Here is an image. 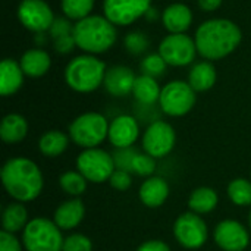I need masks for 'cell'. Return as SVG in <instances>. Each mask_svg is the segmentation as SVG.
<instances>
[{"instance_id": "9a60e30c", "label": "cell", "mask_w": 251, "mask_h": 251, "mask_svg": "<svg viewBox=\"0 0 251 251\" xmlns=\"http://www.w3.org/2000/svg\"><path fill=\"white\" fill-rule=\"evenodd\" d=\"M140 135L138 122L129 115H121L109 125V141L116 149L132 147Z\"/></svg>"}, {"instance_id": "d6a6232c", "label": "cell", "mask_w": 251, "mask_h": 251, "mask_svg": "<svg viewBox=\"0 0 251 251\" xmlns=\"http://www.w3.org/2000/svg\"><path fill=\"white\" fill-rule=\"evenodd\" d=\"M156 171V160L150 154H137L132 160L131 172L138 176H150Z\"/></svg>"}, {"instance_id": "7402d4cb", "label": "cell", "mask_w": 251, "mask_h": 251, "mask_svg": "<svg viewBox=\"0 0 251 251\" xmlns=\"http://www.w3.org/2000/svg\"><path fill=\"white\" fill-rule=\"evenodd\" d=\"M50 63L51 60H50L49 53L41 49H31L25 51L19 60V65L24 74L31 78L43 76L50 69Z\"/></svg>"}, {"instance_id": "8992f818", "label": "cell", "mask_w": 251, "mask_h": 251, "mask_svg": "<svg viewBox=\"0 0 251 251\" xmlns=\"http://www.w3.org/2000/svg\"><path fill=\"white\" fill-rule=\"evenodd\" d=\"M71 140L84 149H94L109 137V124L106 118L96 112L78 116L69 125Z\"/></svg>"}, {"instance_id": "4fadbf2b", "label": "cell", "mask_w": 251, "mask_h": 251, "mask_svg": "<svg viewBox=\"0 0 251 251\" xmlns=\"http://www.w3.org/2000/svg\"><path fill=\"white\" fill-rule=\"evenodd\" d=\"M18 19L26 29L43 32L50 29L54 15L44 0H22L18 7Z\"/></svg>"}, {"instance_id": "4316f807", "label": "cell", "mask_w": 251, "mask_h": 251, "mask_svg": "<svg viewBox=\"0 0 251 251\" xmlns=\"http://www.w3.org/2000/svg\"><path fill=\"white\" fill-rule=\"evenodd\" d=\"M69 144V137L62 131H47L38 141V149L46 157L60 156Z\"/></svg>"}, {"instance_id": "4dcf8cb0", "label": "cell", "mask_w": 251, "mask_h": 251, "mask_svg": "<svg viewBox=\"0 0 251 251\" xmlns=\"http://www.w3.org/2000/svg\"><path fill=\"white\" fill-rule=\"evenodd\" d=\"M59 184L62 190L69 196H81L87 188V179L81 172H75V171L65 172L60 176Z\"/></svg>"}, {"instance_id": "9c48e42d", "label": "cell", "mask_w": 251, "mask_h": 251, "mask_svg": "<svg viewBox=\"0 0 251 251\" xmlns=\"http://www.w3.org/2000/svg\"><path fill=\"white\" fill-rule=\"evenodd\" d=\"M174 235L184 249L196 250L204 246L209 237V231L206 222L197 213L188 212L175 221Z\"/></svg>"}, {"instance_id": "603a6c76", "label": "cell", "mask_w": 251, "mask_h": 251, "mask_svg": "<svg viewBox=\"0 0 251 251\" xmlns=\"http://www.w3.org/2000/svg\"><path fill=\"white\" fill-rule=\"evenodd\" d=\"M28 124L26 119L18 113H10L3 118L0 124V137L7 144H15L26 137Z\"/></svg>"}, {"instance_id": "8d00e7d4", "label": "cell", "mask_w": 251, "mask_h": 251, "mask_svg": "<svg viewBox=\"0 0 251 251\" xmlns=\"http://www.w3.org/2000/svg\"><path fill=\"white\" fill-rule=\"evenodd\" d=\"M109 182H110L112 188H115V190H118V191H126V190L131 187L132 179H131L129 172L121 171V169H115V172L112 174Z\"/></svg>"}, {"instance_id": "d590c367", "label": "cell", "mask_w": 251, "mask_h": 251, "mask_svg": "<svg viewBox=\"0 0 251 251\" xmlns=\"http://www.w3.org/2000/svg\"><path fill=\"white\" fill-rule=\"evenodd\" d=\"M62 251H93V243L82 234H72L65 238Z\"/></svg>"}, {"instance_id": "484cf974", "label": "cell", "mask_w": 251, "mask_h": 251, "mask_svg": "<svg viewBox=\"0 0 251 251\" xmlns=\"http://www.w3.org/2000/svg\"><path fill=\"white\" fill-rule=\"evenodd\" d=\"M218 201H219V197L215 190L209 187H200L191 193L188 206L194 213L204 215V213H210L212 210H215L218 206Z\"/></svg>"}, {"instance_id": "7c38bea8", "label": "cell", "mask_w": 251, "mask_h": 251, "mask_svg": "<svg viewBox=\"0 0 251 251\" xmlns=\"http://www.w3.org/2000/svg\"><path fill=\"white\" fill-rule=\"evenodd\" d=\"M151 0H104V16L119 26H126L146 15L150 9Z\"/></svg>"}, {"instance_id": "60d3db41", "label": "cell", "mask_w": 251, "mask_h": 251, "mask_svg": "<svg viewBox=\"0 0 251 251\" xmlns=\"http://www.w3.org/2000/svg\"><path fill=\"white\" fill-rule=\"evenodd\" d=\"M250 228H251V210H250Z\"/></svg>"}, {"instance_id": "d4e9b609", "label": "cell", "mask_w": 251, "mask_h": 251, "mask_svg": "<svg viewBox=\"0 0 251 251\" xmlns=\"http://www.w3.org/2000/svg\"><path fill=\"white\" fill-rule=\"evenodd\" d=\"M162 88L159 87L157 81L149 75H140L135 78L132 94L135 100L141 104H153L159 101Z\"/></svg>"}, {"instance_id": "f1b7e54d", "label": "cell", "mask_w": 251, "mask_h": 251, "mask_svg": "<svg viewBox=\"0 0 251 251\" xmlns=\"http://www.w3.org/2000/svg\"><path fill=\"white\" fill-rule=\"evenodd\" d=\"M228 196L237 206H251V182L244 178H237L228 185Z\"/></svg>"}, {"instance_id": "74e56055", "label": "cell", "mask_w": 251, "mask_h": 251, "mask_svg": "<svg viewBox=\"0 0 251 251\" xmlns=\"http://www.w3.org/2000/svg\"><path fill=\"white\" fill-rule=\"evenodd\" d=\"M0 251H22L21 243L6 231H1L0 234Z\"/></svg>"}, {"instance_id": "2e32d148", "label": "cell", "mask_w": 251, "mask_h": 251, "mask_svg": "<svg viewBox=\"0 0 251 251\" xmlns=\"http://www.w3.org/2000/svg\"><path fill=\"white\" fill-rule=\"evenodd\" d=\"M134 72L126 66H112L106 71L103 85L106 91L115 97H125L132 93L135 82Z\"/></svg>"}, {"instance_id": "cb8c5ba5", "label": "cell", "mask_w": 251, "mask_h": 251, "mask_svg": "<svg viewBox=\"0 0 251 251\" xmlns=\"http://www.w3.org/2000/svg\"><path fill=\"white\" fill-rule=\"evenodd\" d=\"M216 82V71L215 66L209 62L196 63L188 75V84L193 87L196 93H203L210 90Z\"/></svg>"}, {"instance_id": "d6986e66", "label": "cell", "mask_w": 251, "mask_h": 251, "mask_svg": "<svg viewBox=\"0 0 251 251\" xmlns=\"http://www.w3.org/2000/svg\"><path fill=\"white\" fill-rule=\"evenodd\" d=\"M74 26L69 18H54V22L50 26V35L54 43V50L57 53L66 54L74 50L76 46L74 37Z\"/></svg>"}, {"instance_id": "277c9868", "label": "cell", "mask_w": 251, "mask_h": 251, "mask_svg": "<svg viewBox=\"0 0 251 251\" xmlns=\"http://www.w3.org/2000/svg\"><path fill=\"white\" fill-rule=\"evenodd\" d=\"M104 75V62L91 54L74 57L65 69L66 84L78 93H91L97 90L103 84Z\"/></svg>"}, {"instance_id": "1f68e13d", "label": "cell", "mask_w": 251, "mask_h": 251, "mask_svg": "<svg viewBox=\"0 0 251 251\" xmlns=\"http://www.w3.org/2000/svg\"><path fill=\"white\" fill-rule=\"evenodd\" d=\"M166 65L168 63L163 60V57L159 53H154V54H149L143 59L141 71H143V75L156 78V76L163 75V72L166 71Z\"/></svg>"}, {"instance_id": "e575fe53", "label": "cell", "mask_w": 251, "mask_h": 251, "mask_svg": "<svg viewBox=\"0 0 251 251\" xmlns=\"http://www.w3.org/2000/svg\"><path fill=\"white\" fill-rule=\"evenodd\" d=\"M137 154H138V151H137L134 147L116 149V151L112 154V156H113V160H115V166H116V169L131 172L132 160H134V157H135Z\"/></svg>"}, {"instance_id": "5b68a950", "label": "cell", "mask_w": 251, "mask_h": 251, "mask_svg": "<svg viewBox=\"0 0 251 251\" xmlns=\"http://www.w3.org/2000/svg\"><path fill=\"white\" fill-rule=\"evenodd\" d=\"M24 247L26 251H62L63 238L60 228L44 218H35L24 228Z\"/></svg>"}, {"instance_id": "6da1fadb", "label": "cell", "mask_w": 251, "mask_h": 251, "mask_svg": "<svg viewBox=\"0 0 251 251\" xmlns=\"http://www.w3.org/2000/svg\"><path fill=\"white\" fill-rule=\"evenodd\" d=\"M240 26L229 19H209L196 32L197 51L207 60H219L231 54L241 43Z\"/></svg>"}, {"instance_id": "30bf717a", "label": "cell", "mask_w": 251, "mask_h": 251, "mask_svg": "<svg viewBox=\"0 0 251 251\" xmlns=\"http://www.w3.org/2000/svg\"><path fill=\"white\" fill-rule=\"evenodd\" d=\"M197 46L185 34H169L159 46V54L171 66H187L196 59Z\"/></svg>"}, {"instance_id": "e0dca14e", "label": "cell", "mask_w": 251, "mask_h": 251, "mask_svg": "<svg viewBox=\"0 0 251 251\" xmlns=\"http://www.w3.org/2000/svg\"><path fill=\"white\" fill-rule=\"evenodd\" d=\"M85 215V209L84 204L79 199H74V200H68L65 203H62L56 212H54V218L53 222L63 231H69L76 228Z\"/></svg>"}, {"instance_id": "7a4b0ae2", "label": "cell", "mask_w": 251, "mask_h": 251, "mask_svg": "<svg viewBox=\"0 0 251 251\" xmlns=\"http://www.w3.org/2000/svg\"><path fill=\"white\" fill-rule=\"evenodd\" d=\"M1 182L7 194L16 201H32L41 194L43 174L32 160L13 157L1 168Z\"/></svg>"}, {"instance_id": "44dd1931", "label": "cell", "mask_w": 251, "mask_h": 251, "mask_svg": "<svg viewBox=\"0 0 251 251\" xmlns=\"http://www.w3.org/2000/svg\"><path fill=\"white\" fill-rule=\"evenodd\" d=\"M24 82V71L19 63L12 59H4L0 63V94H15Z\"/></svg>"}, {"instance_id": "ab89813d", "label": "cell", "mask_w": 251, "mask_h": 251, "mask_svg": "<svg viewBox=\"0 0 251 251\" xmlns=\"http://www.w3.org/2000/svg\"><path fill=\"white\" fill-rule=\"evenodd\" d=\"M222 4V0H199V6L204 12H213L219 9Z\"/></svg>"}, {"instance_id": "ac0fdd59", "label": "cell", "mask_w": 251, "mask_h": 251, "mask_svg": "<svg viewBox=\"0 0 251 251\" xmlns=\"http://www.w3.org/2000/svg\"><path fill=\"white\" fill-rule=\"evenodd\" d=\"M163 25L171 34H184L193 22V12L182 3H174L163 12Z\"/></svg>"}, {"instance_id": "ba28073f", "label": "cell", "mask_w": 251, "mask_h": 251, "mask_svg": "<svg viewBox=\"0 0 251 251\" xmlns=\"http://www.w3.org/2000/svg\"><path fill=\"white\" fill-rule=\"evenodd\" d=\"M159 103L166 115L184 116L196 104V91L185 81H172L162 88Z\"/></svg>"}, {"instance_id": "3957f363", "label": "cell", "mask_w": 251, "mask_h": 251, "mask_svg": "<svg viewBox=\"0 0 251 251\" xmlns=\"http://www.w3.org/2000/svg\"><path fill=\"white\" fill-rule=\"evenodd\" d=\"M116 25L106 16L90 15L78 21L74 26L76 47L84 51L99 54L107 51L116 41Z\"/></svg>"}, {"instance_id": "ffe728a7", "label": "cell", "mask_w": 251, "mask_h": 251, "mask_svg": "<svg viewBox=\"0 0 251 251\" xmlns=\"http://www.w3.org/2000/svg\"><path fill=\"white\" fill-rule=\"evenodd\" d=\"M169 196V185L163 178L151 176L146 179L140 188V200L147 207H160Z\"/></svg>"}, {"instance_id": "52a82bcc", "label": "cell", "mask_w": 251, "mask_h": 251, "mask_svg": "<svg viewBox=\"0 0 251 251\" xmlns=\"http://www.w3.org/2000/svg\"><path fill=\"white\" fill-rule=\"evenodd\" d=\"M76 168L87 181L94 184L109 181L116 169L113 156L97 147L85 149L76 159Z\"/></svg>"}, {"instance_id": "f546056e", "label": "cell", "mask_w": 251, "mask_h": 251, "mask_svg": "<svg viewBox=\"0 0 251 251\" xmlns=\"http://www.w3.org/2000/svg\"><path fill=\"white\" fill-rule=\"evenodd\" d=\"M93 6L94 0H62V10L72 21H81L90 16Z\"/></svg>"}, {"instance_id": "836d02e7", "label": "cell", "mask_w": 251, "mask_h": 251, "mask_svg": "<svg viewBox=\"0 0 251 251\" xmlns=\"http://www.w3.org/2000/svg\"><path fill=\"white\" fill-rule=\"evenodd\" d=\"M125 49L132 53V54H141L144 53L147 49H149V38L140 32V31H134V32H129L126 37H125Z\"/></svg>"}, {"instance_id": "83f0119b", "label": "cell", "mask_w": 251, "mask_h": 251, "mask_svg": "<svg viewBox=\"0 0 251 251\" xmlns=\"http://www.w3.org/2000/svg\"><path fill=\"white\" fill-rule=\"evenodd\" d=\"M26 219H28V213H26V209L24 207V204L19 201L10 203L3 210V216H1L3 231L10 232V234L18 232L26 226V224H28Z\"/></svg>"}, {"instance_id": "8fae6325", "label": "cell", "mask_w": 251, "mask_h": 251, "mask_svg": "<svg viewBox=\"0 0 251 251\" xmlns=\"http://www.w3.org/2000/svg\"><path fill=\"white\" fill-rule=\"evenodd\" d=\"M175 129L165 121L153 122L143 135V147L146 153L154 159H160L169 154L175 146Z\"/></svg>"}, {"instance_id": "f35d334b", "label": "cell", "mask_w": 251, "mask_h": 251, "mask_svg": "<svg viewBox=\"0 0 251 251\" xmlns=\"http://www.w3.org/2000/svg\"><path fill=\"white\" fill-rule=\"evenodd\" d=\"M137 251H171L169 246L165 244L163 241H159V240H150V241H146L143 243Z\"/></svg>"}, {"instance_id": "5bb4252c", "label": "cell", "mask_w": 251, "mask_h": 251, "mask_svg": "<svg viewBox=\"0 0 251 251\" xmlns=\"http://www.w3.org/2000/svg\"><path fill=\"white\" fill-rule=\"evenodd\" d=\"M213 238L224 251H244L250 244V237L244 225L231 219L216 225Z\"/></svg>"}]
</instances>
